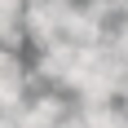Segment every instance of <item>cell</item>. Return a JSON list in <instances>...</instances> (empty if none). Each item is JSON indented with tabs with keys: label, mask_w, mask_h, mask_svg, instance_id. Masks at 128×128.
<instances>
[{
	"label": "cell",
	"mask_w": 128,
	"mask_h": 128,
	"mask_svg": "<svg viewBox=\"0 0 128 128\" xmlns=\"http://www.w3.org/2000/svg\"><path fill=\"white\" fill-rule=\"evenodd\" d=\"M22 9L18 4H0V44L13 53V44H18V36H22Z\"/></svg>",
	"instance_id": "6da1fadb"
},
{
	"label": "cell",
	"mask_w": 128,
	"mask_h": 128,
	"mask_svg": "<svg viewBox=\"0 0 128 128\" xmlns=\"http://www.w3.org/2000/svg\"><path fill=\"white\" fill-rule=\"evenodd\" d=\"M62 128H84V119H80V115H75V119H66V124H62Z\"/></svg>",
	"instance_id": "7a4b0ae2"
}]
</instances>
